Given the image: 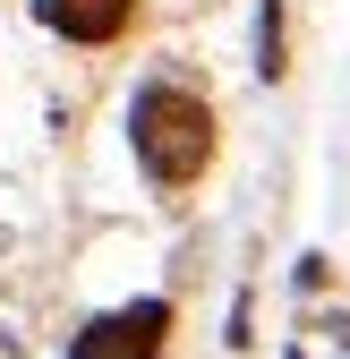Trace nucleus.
I'll list each match as a JSON object with an SVG mask.
<instances>
[{
	"mask_svg": "<svg viewBox=\"0 0 350 359\" xmlns=\"http://www.w3.org/2000/svg\"><path fill=\"white\" fill-rule=\"evenodd\" d=\"M214 154V111L180 86H146L137 95V163L154 180H197Z\"/></svg>",
	"mask_w": 350,
	"mask_h": 359,
	"instance_id": "1",
	"label": "nucleus"
},
{
	"mask_svg": "<svg viewBox=\"0 0 350 359\" xmlns=\"http://www.w3.org/2000/svg\"><path fill=\"white\" fill-rule=\"evenodd\" d=\"M162 325H171V308H154V299H146V308H120V317L85 325L69 359H154V351H162Z\"/></svg>",
	"mask_w": 350,
	"mask_h": 359,
	"instance_id": "2",
	"label": "nucleus"
},
{
	"mask_svg": "<svg viewBox=\"0 0 350 359\" xmlns=\"http://www.w3.org/2000/svg\"><path fill=\"white\" fill-rule=\"evenodd\" d=\"M43 18L60 34H77V43H103V34L128 26V0H43Z\"/></svg>",
	"mask_w": 350,
	"mask_h": 359,
	"instance_id": "3",
	"label": "nucleus"
},
{
	"mask_svg": "<svg viewBox=\"0 0 350 359\" xmlns=\"http://www.w3.org/2000/svg\"><path fill=\"white\" fill-rule=\"evenodd\" d=\"M290 359H350V334H342V317H325L316 334H299V342H290Z\"/></svg>",
	"mask_w": 350,
	"mask_h": 359,
	"instance_id": "4",
	"label": "nucleus"
}]
</instances>
